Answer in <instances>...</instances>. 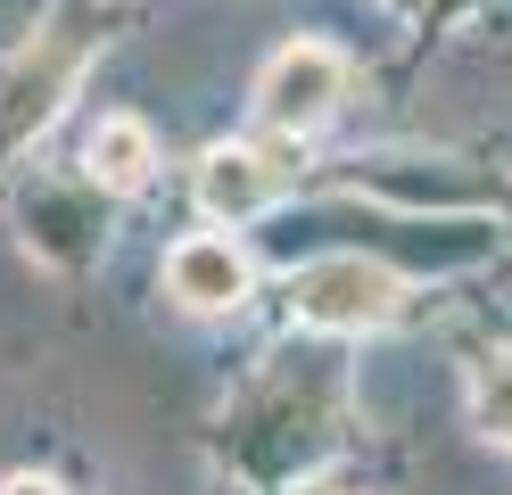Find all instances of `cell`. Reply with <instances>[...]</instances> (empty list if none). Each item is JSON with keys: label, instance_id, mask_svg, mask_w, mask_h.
I'll return each mask as SVG.
<instances>
[{"label": "cell", "instance_id": "6da1fadb", "mask_svg": "<svg viewBox=\"0 0 512 495\" xmlns=\"http://www.w3.org/2000/svg\"><path fill=\"white\" fill-rule=\"evenodd\" d=\"M405 314V281L389 273L380 256H314L290 273V322L298 330H323V339H364V330H389Z\"/></svg>", "mask_w": 512, "mask_h": 495}, {"label": "cell", "instance_id": "7a4b0ae2", "mask_svg": "<svg viewBox=\"0 0 512 495\" xmlns=\"http://www.w3.org/2000/svg\"><path fill=\"white\" fill-rule=\"evenodd\" d=\"M290 182H298V132H281V141H215L199 157V215L256 223L265 207H281Z\"/></svg>", "mask_w": 512, "mask_h": 495}, {"label": "cell", "instance_id": "3957f363", "mask_svg": "<svg viewBox=\"0 0 512 495\" xmlns=\"http://www.w3.org/2000/svg\"><path fill=\"white\" fill-rule=\"evenodd\" d=\"M339 99H347V58L331 42H281L256 75V116L273 132H298V141L339 116Z\"/></svg>", "mask_w": 512, "mask_h": 495}, {"label": "cell", "instance_id": "277c9868", "mask_svg": "<svg viewBox=\"0 0 512 495\" xmlns=\"http://www.w3.org/2000/svg\"><path fill=\"white\" fill-rule=\"evenodd\" d=\"M75 75H83V42H75V33H67V25L34 33V50L0 75V149L34 141V132L58 116V99L75 91Z\"/></svg>", "mask_w": 512, "mask_h": 495}, {"label": "cell", "instance_id": "5b68a950", "mask_svg": "<svg viewBox=\"0 0 512 495\" xmlns=\"http://www.w3.org/2000/svg\"><path fill=\"white\" fill-rule=\"evenodd\" d=\"M100 182H34L25 190V248L42 264H91L108 240V207H100Z\"/></svg>", "mask_w": 512, "mask_h": 495}, {"label": "cell", "instance_id": "8992f818", "mask_svg": "<svg viewBox=\"0 0 512 495\" xmlns=\"http://www.w3.org/2000/svg\"><path fill=\"white\" fill-rule=\"evenodd\" d=\"M166 289L190 314H240L248 289H256V264L240 256V240H223V231H190V240L166 248Z\"/></svg>", "mask_w": 512, "mask_h": 495}, {"label": "cell", "instance_id": "52a82bcc", "mask_svg": "<svg viewBox=\"0 0 512 495\" xmlns=\"http://www.w3.org/2000/svg\"><path fill=\"white\" fill-rule=\"evenodd\" d=\"M83 174L100 182L108 198L149 190V174H157V132H149L141 116H100V124H91V141H83Z\"/></svg>", "mask_w": 512, "mask_h": 495}, {"label": "cell", "instance_id": "ba28073f", "mask_svg": "<svg viewBox=\"0 0 512 495\" xmlns=\"http://www.w3.org/2000/svg\"><path fill=\"white\" fill-rule=\"evenodd\" d=\"M471 429L512 454V347H496V355L471 363Z\"/></svg>", "mask_w": 512, "mask_h": 495}, {"label": "cell", "instance_id": "9c48e42d", "mask_svg": "<svg viewBox=\"0 0 512 495\" xmlns=\"http://www.w3.org/2000/svg\"><path fill=\"white\" fill-rule=\"evenodd\" d=\"M0 495H58V479H42V471H17V479H0Z\"/></svg>", "mask_w": 512, "mask_h": 495}]
</instances>
